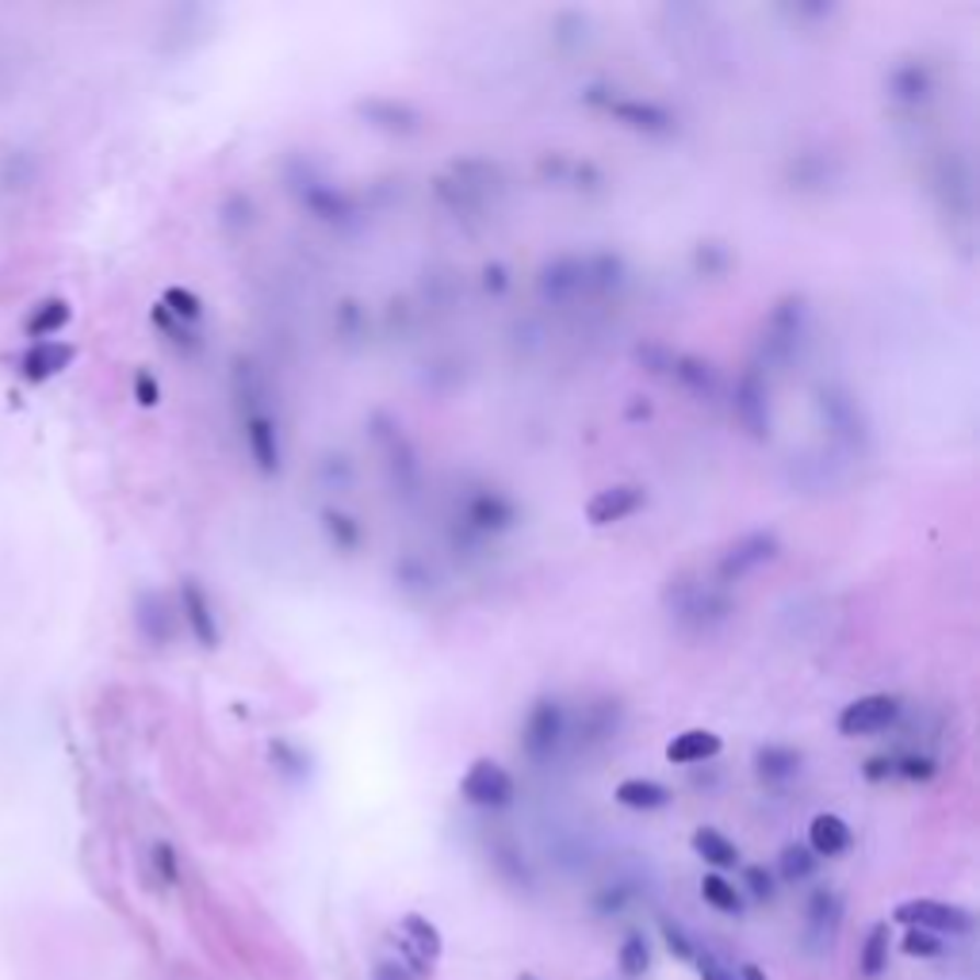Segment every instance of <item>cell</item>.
<instances>
[{
	"label": "cell",
	"instance_id": "6da1fadb",
	"mask_svg": "<svg viewBox=\"0 0 980 980\" xmlns=\"http://www.w3.org/2000/svg\"><path fill=\"white\" fill-rule=\"evenodd\" d=\"M663 609L674 620V628L686 636H709L736 613V602L717 582H702L690 571H679L663 590Z\"/></svg>",
	"mask_w": 980,
	"mask_h": 980
},
{
	"label": "cell",
	"instance_id": "7a4b0ae2",
	"mask_svg": "<svg viewBox=\"0 0 980 980\" xmlns=\"http://www.w3.org/2000/svg\"><path fill=\"white\" fill-rule=\"evenodd\" d=\"M284 181L292 189V196L299 200V207L310 215V219L326 223L333 230H349L364 219L361 204H356L353 192H345L341 184H333L315 161L307 158H287L284 166Z\"/></svg>",
	"mask_w": 980,
	"mask_h": 980
},
{
	"label": "cell",
	"instance_id": "3957f363",
	"mask_svg": "<svg viewBox=\"0 0 980 980\" xmlns=\"http://www.w3.org/2000/svg\"><path fill=\"white\" fill-rule=\"evenodd\" d=\"M808 318H812V310H808V295L789 292V295H782V299H774V307L766 310V318H762V326H759V364H754V368H762V364H770V368H785V364L800 353V345H805Z\"/></svg>",
	"mask_w": 980,
	"mask_h": 980
},
{
	"label": "cell",
	"instance_id": "277c9868",
	"mask_svg": "<svg viewBox=\"0 0 980 980\" xmlns=\"http://www.w3.org/2000/svg\"><path fill=\"white\" fill-rule=\"evenodd\" d=\"M521 521V510L505 490L498 487H476L460 498V510H456V544H468V548H479V544L494 540V536L510 533Z\"/></svg>",
	"mask_w": 980,
	"mask_h": 980
},
{
	"label": "cell",
	"instance_id": "5b68a950",
	"mask_svg": "<svg viewBox=\"0 0 980 980\" xmlns=\"http://www.w3.org/2000/svg\"><path fill=\"white\" fill-rule=\"evenodd\" d=\"M368 433H372V441H376L379 456H384L387 483L395 487V494L414 498L418 487H422V464H418V448L410 445L402 422H395L387 410H376V414L368 418Z\"/></svg>",
	"mask_w": 980,
	"mask_h": 980
},
{
	"label": "cell",
	"instance_id": "8992f818",
	"mask_svg": "<svg viewBox=\"0 0 980 980\" xmlns=\"http://www.w3.org/2000/svg\"><path fill=\"white\" fill-rule=\"evenodd\" d=\"M816 414H820L823 430L831 433V441L851 448V453H866L869 441H874V425H869L866 410H862V402L846 387L823 384L816 391Z\"/></svg>",
	"mask_w": 980,
	"mask_h": 980
},
{
	"label": "cell",
	"instance_id": "52a82bcc",
	"mask_svg": "<svg viewBox=\"0 0 980 980\" xmlns=\"http://www.w3.org/2000/svg\"><path fill=\"white\" fill-rule=\"evenodd\" d=\"M567 732H571V717H567L563 702L559 697H536L525 713V725H521V751H525L528 762L536 766H548L567 743Z\"/></svg>",
	"mask_w": 980,
	"mask_h": 980
},
{
	"label": "cell",
	"instance_id": "ba28073f",
	"mask_svg": "<svg viewBox=\"0 0 980 980\" xmlns=\"http://www.w3.org/2000/svg\"><path fill=\"white\" fill-rule=\"evenodd\" d=\"M777 556H782V540H777L774 528L743 533L739 540H732L717 556V563H713V582H717L720 590H728V586H736V582H743L747 574H754L759 567L774 563Z\"/></svg>",
	"mask_w": 980,
	"mask_h": 980
},
{
	"label": "cell",
	"instance_id": "9c48e42d",
	"mask_svg": "<svg viewBox=\"0 0 980 980\" xmlns=\"http://www.w3.org/2000/svg\"><path fill=\"white\" fill-rule=\"evenodd\" d=\"M536 295L548 307H567L594 295V276H590V253H559L540 264L536 276Z\"/></svg>",
	"mask_w": 980,
	"mask_h": 980
},
{
	"label": "cell",
	"instance_id": "30bf717a",
	"mask_svg": "<svg viewBox=\"0 0 980 980\" xmlns=\"http://www.w3.org/2000/svg\"><path fill=\"white\" fill-rule=\"evenodd\" d=\"M732 414L739 430L751 441H770L774 433V414H770V379L762 376V368H743V376L736 379L732 391Z\"/></svg>",
	"mask_w": 980,
	"mask_h": 980
},
{
	"label": "cell",
	"instance_id": "8fae6325",
	"mask_svg": "<svg viewBox=\"0 0 980 980\" xmlns=\"http://www.w3.org/2000/svg\"><path fill=\"white\" fill-rule=\"evenodd\" d=\"M900 713H904V705H900L897 694H866V697H854L851 705H843V713L835 717V728L846 739L881 736L897 725Z\"/></svg>",
	"mask_w": 980,
	"mask_h": 980
},
{
	"label": "cell",
	"instance_id": "7c38bea8",
	"mask_svg": "<svg viewBox=\"0 0 980 980\" xmlns=\"http://www.w3.org/2000/svg\"><path fill=\"white\" fill-rule=\"evenodd\" d=\"M460 797L476 808H487V812H498V808H510L513 797H517V782L513 774L494 759H476L468 766V774L460 777Z\"/></svg>",
	"mask_w": 980,
	"mask_h": 980
},
{
	"label": "cell",
	"instance_id": "4fadbf2b",
	"mask_svg": "<svg viewBox=\"0 0 980 980\" xmlns=\"http://www.w3.org/2000/svg\"><path fill=\"white\" fill-rule=\"evenodd\" d=\"M613 123H620L625 130H636V135L648 138H671L679 135V115L671 112L659 100H643V96H613V104L605 107Z\"/></svg>",
	"mask_w": 980,
	"mask_h": 980
},
{
	"label": "cell",
	"instance_id": "5bb4252c",
	"mask_svg": "<svg viewBox=\"0 0 980 980\" xmlns=\"http://www.w3.org/2000/svg\"><path fill=\"white\" fill-rule=\"evenodd\" d=\"M353 115L364 127L384 130V135H418L425 123L422 107L399 96H361L353 104Z\"/></svg>",
	"mask_w": 980,
	"mask_h": 980
},
{
	"label": "cell",
	"instance_id": "9a60e30c",
	"mask_svg": "<svg viewBox=\"0 0 980 980\" xmlns=\"http://www.w3.org/2000/svg\"><path fill=\"white\" fill-rule=\"evenodd\" d=\"M391 943H395V954H399L402 961H410L418 973H425V977L433 973V966H437V958H441V931L433 927L425 915H414V912L402 915Z\"/></svg>",
	"mask_w": 980,
	"mask_h": 980
},
{
	"label": "cell",
	"instance_id": "2e32d148",
	"mask_svg": "<svg viewBox=\"0 0 980 980\" xmlns=\"http://www.w3.org/2000/svg\"><path fill=\"white\" fill-rule=\"evenodd\" d=\"M897 920L915 931H931V935H969L973 931V915L966 908L946 904V900H927V897L900 904Z\"/></svg>",
	"mask_w": 980,
	"mask_h": 980
},
{
	"label": "cell",
	"instance_id": "e0dca14e",
	"mask_svg": "<svg viewBox=\"0 0 980 980\" xmlns=\"http://www.w3.org/2000/svg\"><path fill=\"white\" fill-rule=\"evenodd\" d=\"M242 437H246V448H249V460H253V468L261 471L264 479H272V476L284 471L280 425H276V418H272L269 410H253V414H246Z\"/></svg>",
	"mask_w": 980,
	"mask_h": 980
},
{
	"label": "cell",
	"instance_id": "ac0fdd59",
	"mask_svg": "<svg viewBox=\"0 0 980 980\" xmlns=\"http://www.w3.org/2000/svg\"><path fill=\"white\" fill-rule=\"evenodd\" d=\"M643 505H648V490L640 483H613V487H602L586 502V521L594 528H609L628 521L633 513H640Z\"/></svg>",
	"mask_w": 980,
	"mask_h": 980
},
{
	"label": "cell",
	"instance_id": "d6986e66",
	"mask_svg": "<svg viewBox=\"0 0 980 980\" xmlns=\"http://www.w3.org/2000/svg\"><path fill=\"white\" fill-rule=\"evenodd\" d=\"M885 92H889V100L900 107H923L931 96H935V69H931L923 58L897 61V66L885 73Z\"/></svg>",
	"mask_w": 980,
	"mask_h": 980
},
{
	"label": "cell",
	"instance_id": "ffe728a7",
	"mask_svg": "<svg viewBox=\"0 0 980 980\" xmlns=\"http://www.w3.org/2000/svg\"><path fill=\"white\" fill-rule=\"evenodd\" d=\"M620 725H625V705L617 702V697H594V702L582 705V713L574 717V743L579 747H602L609 743L613 736L620 732Z\"/></svg>",
	"mask_w": 980,
	"mask_h": 980
},
{
	"label": "cell",
	"instance_id": "44dd1931",
	"mask_svg": "<svg viewBox=\"0 0 980 980\" xmlns=\"http://www.w3.org/2000/svg\"><path fill=\"white\" fill-rule=\"evenodd\" d=\"M666 379H671L674 387H682L686 395H694L697 402H713L720 395L717 364L705 361V356H697V353H679V349H674Z\"/></svg>",
	"mask_w": 980,
	"mask_h": 980
},
{
	"label": "cell",
	"instance_id": "7402d4cb",
	"mask_svg": "<svg viewBox=\"0 0 980 980\" xmlns=\"http://www.w3.org/2000/svg\"><path fill=\"white\" fill-rule=\"evenodd\" d=\"M800 770H805V754L789 743H766L754 751V777H759L762 785H770V789L789 785Z\"/></svg>",
	"mask_w": 980,
	"mask_h": 980
},
{
	"label": "cell",
	"instance_id": "603a6c76",
	"mask_svg": "<svg viewBox=\"0 0 980 980\" xmlns=\"http://www.w3.org/2000/svg\"><path fill=\"white\" fill-rule=\"evenodd\" d=\"M851 846H854V831L843 816H835V812L812 816V823H808V851H812L816 858H839V854H846Z\"/></svg>",
	"mask_w": 980,
	"mask_h": 980
},
{
	"label": "cell",
	"instance_id": "cb8c5ba5",
	"mask_svg": "<svg viewBox=\"0 0 980 980\" xmlns=\"http://www.w3.org/2000/svg\"><path fill=\"white\" fill-rule=\"evenodd\" d=\"M181 605H184V620H189L192 636H196L204 648H219V620H215V605H212V597L204 594V586H200L196 579L184 582Z\"/></svg>",
	"mask_w": 980,
	"mask_h": 980
},
{
	"label": "cell",
	"instance_id": "d4e9b609",
	"mask_svg": "<svg viewBox=\"0 0 980 980\" xmlns=\"http://www.w3.org/2000/svg\"><path fill=\"white\" fill-rule=\"evenodd\" d=\"M725 751V739L709 728H686L666 743V762L674 766H697V762H713Z\"/></svg>",
	"mask_w": 980,
	"mask_h": 980
},
{
	"label": "cell",
	"instance_id": "484cf974",
	"mask_svg": "<svg viewBox=\"0 0 980 980\" xmlns=\"http://www.w3.org/2000/svg\"><path fill=\"white\" fill-rule=\"evenodd\" d=\"M617 805L633 808V812H659L674 800V793L666 789L663 782H651V777H625V782L613 789Z\"/></svg>",
	"mask_w": 980,
	"mask_h": 980
},
{
	"label": "cell",
	"instance_id": "4316f807",
	"mask_svg": "<svg viewBox=\"0 0 980 980\" xmlns=\"http://www.w3.org/2000/svg\"><path fill=\"white\" fill-rule=\"evenodd\" d=\"M322 533L341 556H353V551H361V544H364V525L353 517V513L338 510V505H326L322 510Z\"/></svg>",
	"mask_w": 980,
	"mask_h": 980
},
{
	"label": "cell",
	"instance_id": "83f0119b",
	"mask_svg": "<svg viewBox=\"0 0 980 980\" xmlns=\"http://www.w3.org/2000/svg\"><path fill=\"white\" fill-rule=\"evenodd\" d=\"M690 261H694L697 276L720 280V276H728V272H732L736 253L725 242H717V238H702V242L694 246V257H690Z\"/></svg>",
	"mask_w": 980,
	"mask_h": 980
},
{
	"label": "cell",
	"instance_id": "f1b7e54d",
	"mask_svg": "<svg viewBox=\"0 0 980 980\" xmlns=\"http://www.w3.org/2000/svg\"><path fill=\"white\" fill-rule=\"evenodd\" d=\"M694 851L697 858H705L717 869H732L739 862V846L728 835H720L717 828H697L694 831Z\"/></svg>",
	"mask_w": 980,
	"mask_h": 980
},
{
	"label": "cell",
	"instance_id": "f546056e",
	"mask_svg": "<svg viewBox=\"0 0 980 980\" xmlns=\"http://www.w3.org/2000/svg\"><path fill=\"white\" fill-rule=\"evenodd\" d=\"M785 173H789L793 189H800V192L823 189V184L835 176L831 173V161L823 158V153H797V158H789V169H785Z\"/></svg>",
	"mask_w": 980,
	"mask_h": 980
},
{
	"label": "cell",
	"instance_id": "4dcf8cb0",
	"mask_svg": "<svg viewBox=\"0 0 980 980\" xmlns=\"http://www.w3.org/2000/svg\"><path fill=\"white\" fill-rule=\"evenodd\" d=\"M395 586H399L407 597L433 594V571H430V563H425V559H418V556H402L399 563H395Z\"/></svg>",
	"mask_w": 980,
	"mask_h": 980
},
{
	"label": "cell",
	"instance_id": "1f68e13d",
	"mask_svg": "<svg viewBox=\"0 0 980 980\" xmlns=\"http://www.w3.org/2000/svg\"><path fill=\"white\" fill-rule=\"evenodd\" d=\"M816 854L808 851L805 843H789L782 854H777V874L785 877V881H805V877L816 874Z\"/></svg>",
	"mask_w": 980,
	"mask_h": 980
},
{
	"label": "cell",
	"instance_id": "d6a6232c",
	"mask_svg": "<svg viewBox=\"0 0 980 980\" xmlns=\"http://www.w3.org/2000/svg\"><path fill=\"white\" fill-rule=\"evenodd\" d=\"M702 897H705V904H713L717 912H725V915H739V912H743V900H739L736 885H728L720 874H705Z\"/></svg>",
	"mask_w": 980,
	"mask_h": 980
},
{
	"label": "cell",
	"instance_id": "836d02e7",
	"mask_svg": "<svg viewBox=\"0 0 980 980\" xmlns=\"http://www.w3.org/2000/svg\"><path fill=\"white\" fill-rule=\"evenodd\" d=\"M318 479H322L330 490H349L356 479V468L345 453H326L322 460H318Z\"/></svg>",
	"mask_w": 980,
	"mask_h": 980
},
{
	"label": "cell",
	"instance_id": "e575fe53",
	"mask_svg": "<svg viewBox=\"0 0 980 980\" xmlns=\"http://www.w3.org/2000/svg\"><path fill=\"white\" fill-rule=\"evenodd\" d=\"M364 326H368V315H364L361 303L341 299L338 310H333V330H338V338H345V341L364 338Z\"/></svg>",
	"mask_w": 980,
	"mask_h": 980
},
{
	"label": "cell",
	"instance_id": "d590c367",
	"mask_svg": "<svg viewBox=\"0 0 980 980\" xmlns=\"http://www.w3.org/2000/svg\"><path fill=\"white\" fill-rule=\"evenodd\" d=\"M885 961H889V927L877 923V927L869 931V938H866V950H862V973L877 977L885 969Z\"/></svg>",
	"mask_w": 980,
	"mask_h": 980
},
{
	"label": "cell",
	"instance_id": "8d00e7d4",
	"mask_svg": "<svg viewBox=\"0 0 980 980\" xmlns=\"http://www.w3.org/2000/svg\"><path fill=\"white\" fill-rule=\"evenodd\" d=\"M620 973L625 977H643L651 966V954H648V943H643V935H628L625 946H620Z\"/></svg>",
	"mask_w": 980,
	"mask_h": 980
},
{
	"label": "cell",
	"instance_id": "74e56055",
	"mask_svg": "<svg viewBox=\"0 0 980 980\" xmlns=\"http://www.w3.org/2000/svg\"><path fill=\"white\" fill-rule=\"evenodd\" d=\"M269 754L272 762H276L284 774H307V751H299L295 743H287V739H272L269 743Z\"/></svg>",
	"mask_w": 980,
	"mask_h": 980
},
{
	"label": "cell",
	"instance_id": "f35d334b",
	"mask_svg": "<svg viewBox=\"0 0 980 980\" xmlns=\"http://www.w3.org/2000/svg\"><path fill=\"white\" fill-rule=\"evenodd\" d=\"M166 307L173 310L176 318H189V322H196V318L204 315V303H200L192 292H184V287H169V292H166Z\"/></svg>",
	"mask_w": 980,
	"mask_h": 980
},
{
	"label": "cell",
	"instance_id": "ab89813d",
	"mask_svg": "<svg viewBox=\"0 0 980 980\" xmlns=\"http://www.w3.org/2000/svg\"><path fill=\"white\" fill-rule=\"evenodd\" d=\"M479 276H483V280H479V284H483V292H487V295H494V299H498V295L510 292V284H513V280H510V269H505L502 261H487Z\"/></svg>",
	"mask_w": 980,
	"mask_h": 980
},
{
	"label": "cell",
	"instance_id": "60d3db41",
	"mask_svg": "<svg viewBox=\"0 0 980 980\" xmlns=\"http://www.w3.org/2000/svg\"><path fill=\"white\" fill-rule=\"evenodd\" d=\"M372 980H425V973H418L410 961H402L399 954H391V958H384L376 966V977Z\"/></svg>",
	"mask_w": 980,
	"mask_h": 980
},
{
	"label": "cell",
	"instance_id": "b9f144b4",
	"mask_svg": "<svg viewBox=\"0 0 980 980\" xmlns=\"http://www.w3.org/2000/svg\"><path fill=\"white\" fill-rule=\"evenodd\" d=\"M897 774L912 777V782H927V777H935V759L931 754H904V759H897Z\"/></svg>",
	"mask_w": 980,
	"mask_h": 980
},
{
	"label": "cell",
	"instance_id": "7bdbcfd3",
	"mask_svg": "<svg viewBox=\"0 0 980 980\" xmlns=\"http://www.w3.org/2000/svg\"><path fill=\"white\" fill-rule=\"evenodd\" d=\"M663 935H666V946H671L674 954H679V958H686V961H694L697 954H694V943H690L686 935H682V927H674V923H663Z\"/></svg>",
	"mask_w": 980,
	"mask_h": 980
},
{
	"label": "cell",
	"instance_id": "ee69618b",
	"mask_svg": "<svg viewBox=\"0 0 980 980\" xmlns=\"http://www.w3.org/2000/svg\"><path fill=\"white\" fill-rule=\"evenodd\" d=\"M904 950L920 954V958H931V954H938V938L927 935V931H912V935L904 938Z\"/></svg>",
	"mask_w": 980,
	"mask_h": 980
},
{
	"label": "cell",
	"instance_id": "f6af8a7d",
	"mask_svg": "<svg viewBox=\"0 0 980 980\" xmlns=\"http://www.w3.org/2000/svg\"><path fill=\"white\" fill-rule=\"evenodd\" d=\"M743 877H747V885H751V892H754V897H759V900H770V897H774V881H770V874H766V869H762V866H751Z\"/></svg>",
	"mask_w": 980,
	"mask_h": 980
},
{
	"label": "cell",
	"instance_id": "bcb514c9",
	"mask_svg": "<svg viewBox=\"0 0 980 980\" xmlns=\"http://www.w3.org/2000/svg\"><path fill=\"white\" fill-rule=\"evenodd\" d=\"M153 854H158L161 869H166V874H161V877H166V881H176V862H173V851H169V846L161 843V846H153Z\"/></svg>",
	"mask_w": 980,
	"mask_h": 980
},
{
	"label": "cell",
	"instance_id": "7dc6e473",
	"mask_svg": "<svg viewBox=\"0 0 980 980\" xmlns=\"http://www.w3.org/2000/svg\"><path fill=\"white\" fill-rule=\"evenodd\" d=\"M138 399H143L146 407H153V402H158V384H153L150 376H138Z\"/></svg>",
	"mask_w": 980,
	"mask_h": 980
},
{
	"label": "cell",
	"instance_id": "c3c4849f",
	"mask_svg": "<svg viewBox=\"0 0 980 980\" xmlns=\"http://www.w3.org/2000/svg\"><path fill=\"white\" fill-rule=\"evenodd\" d=\"M697 969H702V977H705V980H736L732 973H725V969H720L713 958H702V966H697Z\"/></svg>",
	"mask_w": 980,
	"mask_h": 980
},
{
	"label": "cell",
	"instance_id": "681fc988",
	"mask_svg": "<svg viewBox=\"0 0 980 980\" xmlns=\"http://www.w3.org/2000/svg\"><path fill=\"white\" fill-rule=\"evenodd\" d=\"M521 980H536V977H533V973H525V977H521Z\"/></svg>",
	"mask_w": 980,
	"mask_h": 980
}]
</instances>
